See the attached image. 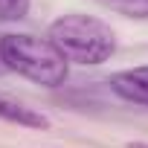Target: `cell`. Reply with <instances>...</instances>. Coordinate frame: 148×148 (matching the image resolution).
I'll return each instance as SVG.
<instances>
[{
	"label": "cell",
	"instance_id": "52a82bcc",
	"mask_svg": "<svg viewBox=\"0 0 148 148\" xmlns=\"http://www.w3.org/2000/svg\"><path fill=\"white\" fill-rule=\"evenodd\" d=\"M128 148H148V145H145V142H131Z\"/></svg>",
	"mask_w": 148,
	"mask_h": 148
},
{
	"label": "cell",
	"instance_id": "8992f818",
	"mask_svg": "<svg viewBox=\"0 0 148 148\" xmlns=\"http://www.w3.org/2000/svg\"><path fill=\"white\" fill-rule=\"evenodd\" d=\"M29 12V0H0V21H21Z\"/></svg>",
	"mask_w": 148,
	"mask_h": 148
},
{
	"label": "cell",
	"instance_id": "3957f363",
	"mask_svg": "<svg viewBox=\"0 0 148 148\" xmlns=\"http://www.w3.org/2000/svg\"><path fill=\"white\" fill-rule=\"evenodd\" d=\"M110 87L122 99L148 108V67H134V70L113 73L110 76Z\"/></svg>",
	"mask_w": 148,
	"mask_h": 148
},
{
	"label": "cell",
	"instance_id": "277c9868",
	"mask_svg": "<svg viewBox=\"0 0 148 148\" xmlns=\"http://www.w3.org/2000/svg\"><path fill=\"white\" fill-rule=\"evenodd\" d=\"M0 119L15 122V125H26V128H47L49 125V119L44 113H38L35 108H29L6 93H0Z\"/></svg>",
	"mask_w": 148,
	"mask_h": 148
},
{
	"label": "cell",
	"instance_id": "6da1fadb",
	"mask_svg": "<svg viewBox=\"0 0 148 148\" xmlns=\"http://www.w3.org/2000/svg\"><path fill=\"white\" fill-rule=\"evenodd\" d=\"M49 44L70 64H102L116 52L113 29L90 15H64L49 26Z\"/></svg>",
	"mask_w": 148,
	"mask_h": 148
},
{
	"label": "cell",
	"instance_id": "ba28073f",
	"mask_svg": "<svg viewBox=\"0 0 148 148\" xmlns=\"http://www.w3.org/2000/svg\"><path fill=\"white\" fill-rule=\"evenodd\" d=\"M0 70H6V67H3V58H0Z\"/></svg>",
	"mask_w": 148,
	"mask_h": 148
},
{
	"label": "cell",
	"instance_id": "5b68a950",
	"mask_svg": "<svg viewBox=\"0 0 148 148\" xmlns=\"http://www.w3.org/2000/svg\"><path fill=\"white\" fill-rule=\"evenodd\" d=\"M99 3L128 18H148V0H99Z\"/></svg>",
	"mask_w": 148,
	"mask_h": 148
},
{
	"label": "cell",
	"instance_id": "7a4b0ae2",
	"mask_svg": "<svg viewBox=\"0 0 148 148\" xmlns=\"http://www.w3.org/2000/svg\"><path fill=\"white\" fill-rule=\"evenodd\" d=\"M0 58H3L6 70H15L23 79L44 87H58L67 79V61L49 44V38L3 35L0 38Z\"/></svg>",
	"mask_w": 148,
	"mask_h": 148
}]
</instances>
